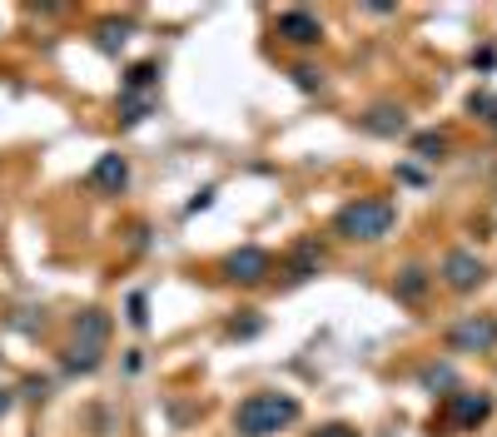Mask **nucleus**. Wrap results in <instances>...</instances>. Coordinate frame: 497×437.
<instances>
[{
    "instance_id": "ddd939ff",
    "label": "nucleus",
    "mask_w": 497,
    "mask_h": 437,
    "mask_svg": "<svg viewBox=\"0 0 497 437\" xmlns=\"http://www.w3.org/2000/svg\"><path fill=\"white\" fill-rule=\"evenodd\" d=\"M438 150H443V135H422L418 139V154H422V160H438Z\"/></svg>"
},
{
    "instance_id": "4468645a",
    "label": "nucleus",
    "mask_w": 497,
    "mask_h": 437,
    "mask_svg": "<svg viewBox=\"0 0 497 437\" xmlns=\"http://www.w3.org/2000/svg\"><path fill=\"white\" fill-rule=\"evenodd\" d=\"M99 35H105V40H99L105 51H114V45H124V26H105V30H99Z\"/></svg>"
},
{
    "instance_id": "0eeeda50",
    "label": "nucleus",
    "mask_w": 497,
    "mask_h": 437,
    "mask_svg": "<svg viewBox=\"0 0 497 437\" xmlns=\"http://www.w3.org/2000/svg\"><path fill=\"white\" fill-rule=\"evenodd\" d=\"M363 125H368L373 135H403L408 120H403V110H393V105H378L373 114H363Z\"/></svg>"
},
{
    "instance_id": "6e6552de",
    "label": "nucleus",
    "mask_w": 497,
    "mask_h": 437,
    "mask_svg": "<svg viewBox=\"0 0 497 437\" xmlns=\"http://www.w3.org/2000/svg\"><path fill=\"white\" fill-rule=\"evenodd\" d=\"M90 179H95L99 189H120L124 184V160H120V154H105V160L95 164V175H90Z\"/></svg>"
},
{
    "instance_id": "423d86ee",
    "label": "nucleus",
    "mask_w": 497,
    "mask_h": 437,
    "mask_svg": "<svg viewBox=\"0 0 497 437\" xmlns=\"http://www.w3.org/2000/svg\"><path fill=\"white\" fill-rule=\"evenodd\" d=\"M493 343H497L493 318H472V324L453 328V348H493Z\"/></svg>"
},
{
    "instance_id": "20e7f679",
    "label": "nucleus",
    "mask_w": 497,
    "mask_h": 437,
    "mask_svg": "<svg viewBox=\"0 0 497 437\" xmlns=\"http://www.w3.org/2000/svg\"><path fill=\"white\" fill-rule=\"evenodd\" d=\"M224 269H229V278H244V284H259L264 274H269V254L264 249H239L224 259Z\"/></svg>"
},
{
    "instance_id": "f8f14e48",
    "label": "nucleus",
    "mask_w": 497,
    "mask_h": 437,
    "mask_svg": "<svg viewBox=\"0 0 497 437\" xmlns=\"http://www.w3.org/2000/svg\"><path fill=\"white\" fill-rule=\"evenodd\" d=\"M149 80H154V65H135V70L124 75V85H130V90H145Z\"/></svg>"
},
{
    "instance_id": "f3484780",
    "label": "nucleus",
    "mask_w": 497,
    "mask_h": 437,
    "mask_svg": "<svg viewBox=\"0 0 497 437\" xmlns=\"http://www.w3.org/2000/svg\"><path fill=\"white\" fill-rule=\"evenodd\" d=\"M5 408H11V398H5V393H0V412H5Z\"/></svg>"
},
{
    "instance_id": "dca6fc26",
    "label": "nucleus",
    "mask_w": 497,
    "mask_h": 437,
    "mask_svg": "<svg viewBox=\"0 0 497 437\" xmlns=\"http://www.w3.org/2000/svg\"><path fill=\"white\" fill-rule=\"evenodd\" d=\"M319 437H359V433H348V427H328V433H319Z\"/></svg>"
},
{
    "instance_id": "2eb2a0df",
    "label": "nucleus",
    "mask_w": 497,
    "mask_h": 437,
    "mask_svg": "<svg viewBox=\"0 0 497 437\" xmlns=\"http://www.w3.org/2000/svg\"><path fill=\"white\" fill-rule=\"evenodd\" d=\"M403 293H408V299H418V293H422V278H418V269H408V278H403Z\"/></svg>"
},
{
    "instance_id": "9d476101",
    "label": "nucleus",
    "mask_w": 497,
    "mask_h": 437,
    "mask_svg": "<svg viewBox=\"0 0 497 437\" xmlns=\"http://www.w3.org/2000/svg\"><path fill=\"white\" fill-rule=\"evenodd\" d=\"M80 333H85V343H105V318H99V313H85V318H80Z\"/></svg>"
},
{
    "instance_id": "f03ea898",
    "label": "nucleus",
    "mask_w": 497,
    "mask_h": 437,
    "mask_svg": "<svg viewBox=\"0 0 497 437\" xmlns=\"http://www.w3.org/2000/svg\"><path fill=\"white\" fill-rule=\"evenodd\" d=\"M393 224H398V209L388 199H359L338 214V234L348 238H383L393 234Z\"/></svg>"
},
{
    "instance_id": "f257e3e1",
    "label": "nucleus",
    "mask_w": 497,
    "mask_h": 437,
    "mask_svg": "<svg viewBox=\"0 0 497 437\" xmlns=\"http://www.w3.org/2000/svg\"><path fill=\"white\" fill-rule=\"evenodd\" d=\"M298 417V402L288 393H254V398L239 402L234 412V427L239 437H273L279 427H288Z\"/></svg>"
},
{
    "instance_id": "1a4fd4ad",
    "label": "nucleus",
    "mask_w": 497,
    "mask_h": 437,
    "mask_svg": "<svg viewBox=\"0 0 497 437\" xmlns=\"http://www.w3.org/2000/svg\"><path fill=\"white\" fill-rule=\"evenodd\" d=\"M453 417H458V423H483V417H487V398H458V402H453Z\"/></svg>"
},
{
    "instance_id": "9b49d317",
    "label": "nucleus",
    "mask_w": 497,
    "mask_h": 437,
    "mask_svg": "<svg viewBox=\"0 0 497 437\" xmlns=\"http://www.w3.org/2000/svg\"><path fill=\"white\" fill-rule=\"evenodd\" d=\"M95 363H99V348H95V343H75L70 368H95Z\"/></svg>"
},
{
    "instance_id": "7ed1b4c3",
    "label": "nucleus",
    "mask_w": 497,
    "mask_h": 437,
    "mask_svg": "<svg viewBox=\"0 0 497 437\" xmlns=\"http://www.w3.org/2000/svg\"><path fill=\"white\" fill-rule=\"evenodd\" d=\"M443 278L453 288H477V284H483V259H477V254H468V249H453L443 259Z\"/></svg>"
},
{
    "instance_id": "39448f33",
    "label": "nucleus",
    "mask_w": 497,
    "mask_h": 437,
    "mask_svg": "<svg viewBox=\"0 0 497 437\" xmlns=\"http://www.w3.org/2000/svg\"><path fill=\"white\" fill-rule=\"evenodd\" d=\"M279 35H288L294 45H313L323 30H319V20H313L309 11H284L279 15Z\"/></svg>"
}]
</instances>
